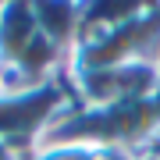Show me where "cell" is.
<instances>
[{"label":"cell","mask_w":160,"mask_h":160,"mask_svg":"<svg viewBox=\"0 0 160 160\" xmlns=\"http://www.w3.org/2000/svg\"><path fill=\"white\" fill-rule=\"evenodd\" d=\"M71 107L75 96L68 78L32 89H0V142L14 146L18 153H32Z\"/></svg>","instance_id":"cell-1"},{"label":"cell","mask_w":160,"mask_h":160,"mask_svg":"<svg viewBox=\"0 0 160 160\" xmlns=\"http://www.w3.org/2000/svg\"><path fill=\"white\" fill-rule=\"evenodd\" d=\"M68 86L78 107H118L160 92L157 64H110V68H71Z\"/></svg>","instance_id":"cell-2"},{"label":"cell","mask_w":160,"mask_h":160,"mask_svg":"<svg viewBox=\"0 0 160 160\" xmlns=\"http://www.w3.org/2000/svg\"><path fill=\"white\" fill-rule=\"evenodd\" d=\"M32 7H36V22H39L43 36L71 61L82 43V32H86V4H78V0H43V4H32Z\"/></svg>","instance_id":"cell-3"},{"label":"cell","mask_w":160,"mask_h":160,"mask_svg":"<svg viewBox=\"0 0 160 160\" xmlns=\"http://www.w3.org/2000/svg\"><path fill=\"white\" fill-rule=\"evenodd\" d=\"M22 160H103V153L78 146V142H43L32 153H25Z\"/></svg>","instance_id":"cell-4"},{"label":"cell","mask_w":160,"mask_h":160,"mask_svg":"<svg viewBox=\"0 0 160 160\" xmlns=\"http://www.w3.org/2000/svg\"><path fill=\"white\" fill-rule=\"evenodd\" d=\"M25 153H18L14 146H7V142H0V160H22Z\"/></svg>","instance_id":"cell-5"}]
</instances>
